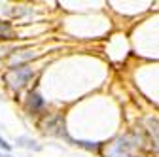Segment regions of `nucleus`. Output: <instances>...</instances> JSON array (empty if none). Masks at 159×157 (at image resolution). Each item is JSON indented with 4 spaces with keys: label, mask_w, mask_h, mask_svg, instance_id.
<instances>
[{
    "label": "nucleus",
    "mask_w": 159,
    "mask_h": 157,
    "mask_svg": "<svg viewBox=\"0 0 159 157\" xmlns=\"http://www.w3.org/2000/svg\"><path fill=\"white\" fill-rule=\"evenodd\" d=\"M30 78H32V70L27 66H21V68H13L8 76V80H10L11 87H23Z\"/></svg>",
    "instance_id": "1"
},
{
    "label": "nucleus",
    "mask_w": 159,
    "mask_h": 157,
    "mask_svg": "<svg viewBox=\"0 0 159 157\" xmlns=\"http://www.w3.org/2000/svg\"><path fill=\"white\" fill-rule=\"evenodd\" d=\"M0 146H2L4 150H11V146H10V144H8V142L4 140V138H0Z\"/></svg>",
    "instance_id": "3"
},
{
    "label": "nucleus",
    "mask_w": 159,
    "mask_h": 157,
    "mask_svg": "<svg viewBox=\"0 0 159 157\" xmlns=\"http://www.w3.org/2000/svg\"><path fill=\"white\" fill-rule=\"evenodd\" d=\"M0 157H6V155H0Z\"/></svg>",
    "instance_id": "4"
},
{
    "label": "nucleus",
    "mask_w": 159,
    "mask_h": 157,
    "mask_svg": "<svg viewBox=\"0 0 159 157\" xmlns=\"http://www.w3.org/2000/svg\"><path fill=\"white\" fill-rule=\"evenodd\" d=\"M42 106H44V99H42V96H40L38 93H30L29 95V108L34 112V110H40Z\"/></svg>",
    "instance_id": "2"
}]
</instances>
